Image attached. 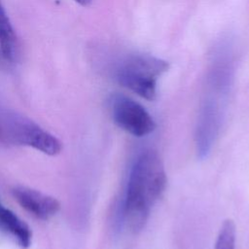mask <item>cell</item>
Returning <instances> with one entry per match:
<instances>
[{
    "instance_id": "6da1fadb",
    "label": "cell",
    "mask_w": 249,
    "mask_h": 249,
    "mask_svg": "<svg viewBox=\"0 0 249 249\" xmlns=\"http://www.w3.org/2000/svg\"><path fill=\"white\" fill-rule=\"evenodd\" d=\"M166 184L160 155L153 150L143 152L131 167L124 203V218L131 231L138 232L145 227L151 209L163 195Z\"/></svg>"
},
{
    "instance_id": "7a4b0ae2",
    "label": "cell",
    "mask_w": 249,
    "mask_h": 249,
    "mask_svg": "<svg viewBox=\"0 0 249 249\" xmlns=\"http://www.w3.org/2000/svg\"><path fill=\"white\" fill-rule=\"evenodd\" d=\"M168 67V63L161 58L143 53L130 54L118 65L115 77L123 87L147 100H154L157 80Z\"/></svg>"
},
{
    "instance_id": "ba28073f",
    "label": "cell",
    "mask_w": 249,
    "mask_h": 249,
    "mask_svg": "<svg viewBox=\"0 0 249 249\" xmlns=\"http://www.w3.org/2000/svg\"><path fill=\"white\" fill-rule=\"evenodd\" d=\"M236 227L231 219H226L220 229L215 249H235Z\"/></svg>"
},
{
    "instance_id": "52a82bcc",
    "label": "cell",
    "mask_w": 249,
    "mask_h": 249,
    "mask_svg": "<svg viewBox=\"0 0 249 249\" xmlns=\"http://www.w3.org/2000/svg\"><path fill=\"white\" fill-rule=\"evenodd\" d=\"M16 49V35L7 13L0 3V51L2 56L13 59Z\"/></svg>"
},
{
    "instance_id": "277c9868",
    "label": "cell",
    "mask_w": 249,
    "mask_h": 249,
    "mask_svg": "<svg viewBox=\"0 0 249 249\" xmlns=\"http://www.w3.org/2000/svg\"><path fill=\"white\" fill-rule=\"evenodd\" d=\"M109 107L114 123L133 136H146L156 128V123L149 112L126 95L113 94L110 97Z\"/></svg>"
},
{
    "instance_id": "30bf717a",
    "label": "cell",
    "mask_w": 249,
    "mask_h": 249,
    "mask_svg": "<svg viewBox=\"0 0 249 249\" xmlns=\"http://www.w3.org/2000/svg\"><path fill=\"white\" fill-rule=\"evenodd\" d=\"M5 138H6V135H5L4 129H3V126L1 125V124H0V141H4Z\"/></svg>"
},
{
    "instance_id": "3957f363",
    "label": "cell",
    "mask_w": 249,
    "mask_h": 249,
    "mask_svg": "<svg viewBox=\"0 0 249 249\" xmlns=\"http://www.w3.org/2000/svg\"><path fill=\"white\" fill-rule=\"evenodd\" d=\"M3 129L6 138L8 134L17 143L32 147L45 155L55 156L61 152L62 144L53 134L24 117L8 116Z\"/></svg>"
},
{
    "instance_id": "8992f818",
    "label": "cell",
    "mask_w": 249,
    "mask_h": 249,
    "mask_svg": "<svg viewBox=\"0 0 249 249\" xmlns=\"http://www.w3.org/2000/svg\"><path fill=\"white\" fill-rule=\"evenodd\" d=\"M0 227L9 232L23 248L30 246L32 231L28 225L22 221L14 211L0 202Z\"/></svg>"
},
{
    "instance_id": "9c48e42d",
    "label": "cell",
    "mask_w": 249,
    "mask_h": 249,
    "mask_svg": "<svg viewBox=\"0 0 249 249\" xmlns=\"http://www.w3.org/2000/svg\"><path fill=\"white\" fill-rule=\"evenodd\" d=\"M78 4L82 5V6H89L92 0H75Z\"/></svg>"
},
{
    "instance_id": "5b68a950",
    "label": "cell",
    "mask_w": 249,
    "mask_h": 249,
    "mask_svg": "<svg viewBox=\"0 0 249 249\" xmlns=\"http://www.w3.org/2000/svg\"><path fill=\"white\" fill-rule=\"evenodd\" d=\"M12 193L20 207L37 219L49 220L60 209V203L55 197L32 188L17 186Z\"/></svg>"
}]
</instances>
